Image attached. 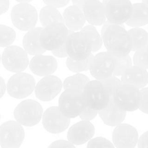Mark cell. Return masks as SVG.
Here are the masks:
<instances>
[{
    "mask_svg": "<svg viewBox=\"0 0 148 148\" xmlns=\"http://www.w3.org/2000/svg\"><path fill=\"white\" fill-rule=\"evenodd\" d=\"M101 36L107 52L114 57H124L132 51V38L121 25L110 24Z\"/></svg>",
    "mask_w": 148,
    "mask_h": 148,
    "instance_id": "1",
    "label": "cell"
},
{
    "mask_svg": "<svg viewBox=\"0 0 148 148\" xmlns=\"http://www.w3.org/2000/svg\"><path fill=\"white\" fill-rule=\"evenodd\" d=\"M109 94L100 80L88 82L82 90V99L85 106L95 111L103 109L110 101Z\"/></svg>",
    "mask_w": 148,
    "mask_h": 148,
    "instance_id": "2",
    "label": "cell"
},
{
    "mask_svg": "<svg viewBox=\"0 0 148 148\" xmlns=\"http://www.w3.org/2000/svg\"><path fill=\"white\" fill-rule=\"evenodd\" d=\"M112 99L121 109L125 111H134L139 109L140 106V90L121 82L114 90Z\"/></svg>",
    "mask_w": 148,
    "mask_h": 148,
    "instance_id": "3",
    "label": "cell"
},
{
    "mask_svg": "<svg viewBox=\"0 0 148 148\" xmlns=\"http://www.w3.org/2000/svg\"><path fill=\"white\" fill-rule=\"evenodd\" d=\"M68 56L76 61L84 60L92 54V44L88 36L81 31H69L65 42Z\"/></svg>",
    "mask_w": 148,
    "mask_h": 148,
    "instance_id": "4",
    "label": "cell"
},
{
    "mask_svg": "<svg viewBox=\"0 0 148 148\" xmlns=\"http://www.w3.org/2000/svg\"><path fill=\"white\" fill-rule=\"evenodd\" d=\"M69 33V30L64 23H51L42 29L40 43L46 51H53L64 44Z\"/></svg>",
    "mask_w": 148,
    "mask_h": 148,
    "instance_id": "5",
    "label": "cell"
},
{
    "mask_svg": "<svg viewBox=\"0 0 148 148\" xmlns=\"http://www.w3.org/2000/svg\"><path fill=\"white\" fill-rule=\"evenodd\" d=\"M43 111L41 105L37 101L28 99L22 101L14 110L16 121L25 127H33L40 122Z\"/></svg>",
    "mask_w": 148,
    "mask_h": 148,
    "instance_id": "6",
    "label": "cell"
},
{
    "mask_svg": "<svg viewBox=\"0 0 148 148\" xmlns=\"http://www.w3.org/2000/svg\"><path fill=\"white\" fill-rule=\"evenodd\" d=\"M38 18L36 7L29 3H19L12 9V22L14 27L22 31H28L36 27Z\"/></svg>",
    "mask_w": 148,
    "mask_h": 148,
    "instance_id": "7",
    "label": "cell"
},
{
    "mask_svg": "<svg viewBox=\"0 0 148 148\" xmlns=\"http://www.w3.org/2000/svg\"><path fill=\"white\" fill-rule=\"evenodd\" d=\"M35 78L25 72H17L9 79L6 85V90L9 95L16 99H22L29 96L34 91Z\"/></svg>",
    "mask_w": 148,
    "mask_h": 148,
    "instance_id": "8",
    "label": "cell"
},
{
    "mask_svg": "<svg viewBox=\"0 0 148 148\" xmlns=\"http://www.w3.org/2000/svg\"><path fill=\"white\" fill-rule=\"evenodd\" d=\"M59 108L64 116L69 119L79 116L85 107L82 99V91L78 90H65L59 99Z\"/></svg>",
    "mask_w": 148,
    "mask_h": 148,
    "instance_id": "9",
    "label": "cell"
},
{
    "mask_svg": "<svg viewBox=\"0 0 148 148\" xmlns=\"http://www.w3.org/2000/svg\"><path fill=\"white\" fill-rule=\"evenodd\" d=\"M106 20L111 24L122 25L131 17L133 4L130 0H103Z\"/></svg>",
    "mask_w": 148,
    "mask_h": 148,
    "instance_id": "10",
    "label": "cell"
},
{
    "mask_svg": "<svg viewBox=\"0 0 148 148\" xmlns=\"http://www.w3.org/2000/svg\"><path fill=\"white\" fill-rule=\"evenodd\" d=\"M1 61L7 70L14 73L23 72L29 65L27 52L17 46L6 47L1 56Z\"/></svg>",
    "mask_w": 148,
    "mask_h": 148,
    "instance_id": "11",
    "label": "cell"
},
{
    "mask_svg": "<svg viewBox=\"0 0 148 148\" xmlns=\"http://www.w3.org/2000/svg\"><path fill=\"white\" fill-rule=\"evenodd\" d=\"M25 139L23 126L16 121H8L0 126L1 148H19Z\"/></svg>",
    "mask_w": 148,
    "mask_h": 148,
    "instance_id": "12",
    "label": "cell"
},
{
    "mask_svg": "<svg viewBox=\"0 0 148 148\" xmlns=\"http://www.w3.org/2000/svg\"><path fill=\"white\" fill-rule=\"evenodd\" d=\"M114 69V56L106 51L98 53L93 56L89 70L95 79L101 80L112 76Z\"/></svg>",
    "mask_w": 148,
    "mask_h": 148,
    "instance_id": "13",
    "label": "cell"
},
{
    "mask_svg": "<svg viewBox=\"0 0 148 148\" xmlns=\"http://www.w3.org/2000/svg\"><path fill=\"white\" fill-rule=\"evenodd\" d=\"M42 123L43 128L49 133L59 134L63 132L70 124V119L64 116L59 107L51 106L43 114Z\"/></svg>",
    "mask_w": 148,
    "mask_h": 148,
    "instance_id": "14",
    "label": "cell"
},
{
    "mask_svg": "<svg viewBox=\"0 0 148 148\" xmlns=\"http://www.w3.org/2000/svg\"><path fill=\"white\" fill-rule=\"evenodd\" d=\"M62 82L54 75L45 76L35 86V93L38 99L51 101L54 99L62 89Z\"/></svg>",
    "mask_w": 148,
    "mask_h": 148,
    "instance_id": "15",
    "label": "cell"
},
{
    "mask_svg": "<svg viewBox=\"0 0 148 148\" xmlns=\"http://www.w3.org/2000/svg\"><path fill=\"white\" fill-rule=\"evenodd\" d=\"M112 140L116 148H134L139 140L138 132L130 124H120L113 131Z\"/></svg>",
    "mask_w": 148,
    "mask_h": 148,
    "instance_id": "16",
    "label": "cell"
},
{
    "mask_svg": "<svg viewBox=\"0 0 148 148\" xmlns=\"http://www.w3.org/2000/svg\"><path fill=\"white\" fill-rule=\"evenodd\" d=\"M95 134V127L89 121H81L69 128L67 133L68 141L75 145H83L90 140Z\"/></svg>",
    "mask_w": 148,
    "mask_h": 148,
    "instance_id": "17",
    "label": "cell"
},
{
    "mask_svg": "<svg viewBox=\"0 0 148 148\" xmlns=\"http://www.w3.org/2000/svg\"><path fill=\"white\" fill-rule=\"evenodd\" d=\"M28 66L33 74L45 77L54 73L57 69L58 64L53 56L38 54L32 58Z\"/></svg>",
    "mask_w": 148,
    "mask_h": 148,
    "instance_id": "18",
    "label": "cell"
},
{
    "mask_svg": "<svg viewBox=\"0 0 148 148\" xmlns=\"http://www.w3.org/2000/svg\"><path fill=\"white\" fill-rule=\"evenodd\" d=\"M87 22L92 25H102L106 21L103 4L99 0H88L82 8Z\"/></svg>",
    "mask_w": 148,
    "mask_h": 148,
    "instance_id": "19",
    "label": "cell"
},
{
    "mask_svg": "<svg viewBox=\"0 0 148 148\" xmlns=\"http://www.w3.org/2000/svg\"><path fill=\"white\" fill-rule=\"evenodd\" d=\"M98 115L104 124L110 127H116L124 121L127 111L119 108L111 98L107 106L98 111Z\"/></svg>",
    "mask_w": 148,
    "mask_h": 148,
    "instance_id": "20",
    "label": "cell"
},
{
    "mask_svg": "<svg viewBox=\"0 0 148 148\" xmlns=\"http://www.w3.org/2000/svg\"><path fill=\"white\" fill-rule=\"evenodd\" d=\"M121 76V82L133 85L140 90L148 84L147 71L135 65L126 69Z\"/></svg>",
    "mask_w": 148,
    "mask_h": 148,
    "instance_id": "21",
    "label": "cell"
},
{
    "mask_svg": "<svg viewBox=\"0 0 148 148\" xmlns=\"http://www.w3.org/2000/svg\"><path fill=\"white\" fill-rule=\"evenodd\" d=\"M64 23L72 32L79 31L85 24V17L82 9L75 5L69 6L63 13Z\"/></svg>",
    "mask_w": 148,
    "mask_h": 148,
    "instance_id": "22",
    "label": "cell"
},
{
    "mask_svg": "<svg viewBox=\"0 0 148 148\" xmlns=\"http://www.w3.org/2000/svg\"><path fill=\"white\" fill-rule=\"evenodd\" d=\"M42 29L40 27H33L28 30L23 37V48L28 54L36 56L43 54L46 51L40 43V34Z\"/></svg>",
    "mask_w": 148,
    "mask_h": 148,
    "instance_id": "23",
    "label": "cell"
},
{
    "mask_svg": "<svg viewBox=\"0 0 148 148\" xmlns=\"http://www.w3.org/2000/svg\"><path fill=\"white\" fill-rule=\"evenodd\" d=\"M126 24L132 27H140L148 25V7L144 3L133 4L131 17Z\"/></svg>",
    "mask_w": 148,
    "mask_h": 148,
    "instance_id": "24",
    "label": "cell"
},
{
    "mask_svg": "<svg viewBox=\"0 0 148 148\" xmlns=\"http://www.w3.org/2000/svg\"><path fill=\"white\" fill-rule=\"evenodd\" d=\"M39 20L43 27L51 23H64L63 16L59 12L57 8L48 5L45 6L40 10L39 13Z\"/></svg>",
    "mask_w": 148,
    "mask_h": 148,
    "instance_id": "25",
    "label": "cell"
},
{
    "mask_svg": "<svg viewBox=\"0 0 148 148\" xmlns=\"http://www.w3.org/2000/svg\"><path fill=\"white\" fill-rule=\"evenodd\" d=\"M132 41V51L148 46V32L141 27H133L128 30Z\"/></svg>",
    "mask_w": 148,
    "mask_h": 148,
    "instance_id": "26",
    "label": "cell"
},
{
    "mask_svg": "<svg viewBox=\"0 0 148 148\" xmlns=\"http://www.w3.org/2000/svg\"><path fill=\"white\" fill-rule=\"evenodd\" d=\"M90 82V79L85 75L76 74L72 76L68 77L62 83L64 90L74 89L82 91L85 85Z\"/></svg>",
    "mask_w": 148,
    "mask_h": 148,
    "instance_id": "27",
    "label": "cell"
},
{
    "mask_svg": "<svg viewBox=\"0 0 148 148\" xmlns=\"http://www.w3.org/2000/svg\"><path fill=\"white\" fill-rule=\"evenodd\" d=\"M79 31L85 33L90 39L92 44V52H96L101 49L103 45L102 37L98 33V30L94 27V25H89L84 26Z\"/></svg>",
    "mask_w": 148,
    "mask_h": 148,
    "instance_id": "28",
    "label": "cell"
},
{
    "mask_svg": "<svg viewBox=\"0 0 148 148\" xmlns=\"http://www.w3.org/2000/svg\"><path fill=\"white\" fill-rule=\"evenodd\" d=\"M93 56V55L91 54L87 59L80 61L74 60L71 58L67 57L66 62V66L71 72H75V73H79L81 72L88 71L89 70Z\"/></svg>",
    "mask_w": 148,
    "mask_h": 148,
    "instance_id": "29",
    "label": "cell"
},
{
    "mask_svg": "<svg viewBox=\"0 0 148 148\" xmlns=\"http://www.w3.org/2000/svg\"><path fill=\"white\" fill-rule=\"evenodd\" d=\"M16 38L15 31L12 27L0 25V47L11 46Z\"/></svg>",
    "mask_w": 148,
    "mask_h": 148,
    "instance_id": "30",
    "label": "cell"
},
{
    "mask_svg": "<svg viewBox=\"0 0 148 148\" xmlns=\"http://www.w3.org/2000/svg\"><path fill=\"white\" fill-rule=\"evenodd\" d=\"M115 59V69L113 75L116 77L121 76L123 72L132 66V60L130 55L124 57H114Z\"/></svg>",
    "mask_w": 148,
    "mask_h": 148,
    "instance_id": "31",
    "label": "cell"
},
{
    "mask_svg": "<svg viewBox=\"0 0 148 148\" xmlns=\"http://www.w3.org/2000/svg\"><path fill=\"white\" fill-rule=\"evenodd\" d=\"M132 62L135 66L148 69V46L136 51Z\"/></svg>",
    "mask_w": 148,
    "mask_h": 148,
    "instance_id": "32",
    "label": "cell"
},
{
    "mask_svg": "<svg viewBox=\"0 0 148 148\" xmlns=\"http://www.w3.org/2000/svg\"><path fill=\"white\" fill-rule=\"evenodd\" d=\"M100 81L103 84L106 90L108 91L111 98H112L113 93H114L116 87L121 82V81L119 78H117V77L114 76V75L105 78V79H101Z\"/></svg>",
    "mask_w": 148,
    "mask_h": 148,
    "instance_id": "33",
    "label": "cell"
},
{
    "mask_svg": "<svg viewBox=\"0 0 148 148\" xmlns=\"http://www.w3.org/2000/svg\"><path fill=\"white\" fill-rule=\"evenodd\" d=\"M87 148H115V146L106 138L98 137L89 140Z\"/></svg>",
    "mask_w": 148,
    "mask_h": 148,
    "instance_id": "34",
    "label": "cell"
},
{
    "mask_svg": "<svg viewBox=\"0 0 148 148\" xmlns=\"http://www.w3.org/2000/svg\"><path fill=\"white\" fill-rule=\"evenodd\" d=\"M139 109L144 114H148V88L140 90V103Z\"/></svg>",
    "mask_w": 148,
    "mask_h": 148,
    "instance_id": "35",
    "label": "cell"
},
{
    "mask_svg": "<svg viewBox=\"0 0 148 148\" xmlns=\"http://www.w3.org/2000/svg\"><path fill=\"white\" fill-rule=\"evenodd\" d=\"M98 114V111H95V110H92L91 108H88V106H85V107L84 108V109L82 110V112L80 113V114L79 115V118L81 119L83 121H91L93 119H95L96 117V116Z\"/></svg>",
    "mask_w": 148,
    "mask_h": 148,
    "instance_id": "36",
    "label": "cell"
},
{
    "mask_svg": "<svg viewBox=\"0 0 148 148\" xmlns=\"http://www.w3.org/2000/svg\"><path fill=\"white\" fill-rule=\"evenodd\" d=\"M48 148H76L75 145L66 140H56L52 143Z\"/></svg>",
    "mask_w": 148,
    "mask_h": 148,
    "instance_id": "37",
    "label": "cell"
},
{
    "mask_svg": "<svg viewBox=\"0 0 148 148\" xmlns=\"http://www.w3.org/2000/svg\"><path fill=\"white\" fill-rule=\"evenodd\" d=\"M70 0H43V2L48 6L55 7V8H62L67 5Z\"/></svg>",
    "mask_w": 148,
    "mask_h": 148,
    "instance_id": "38",
    "label": "cell"
},
{
    "mask_svg": "<svg viewBox=\"0 0 148 148\" xmlns=\"http://www.w3.org/2000/svg\"><path fill=\"white\" fill-rule=\"evenodd\" d=\"M52 53L54 56L59 58H66L68 57L67 53H66V48H65V43L62 45L61 47L58 48V49H54V50L51 51Z\"/></svg>",
    "mask_w": 148,
    "mask_h": 148,
    "instance_id": "39",
    "label": "cell"
},
{
    "mask_svg": "<svg viewBox=\"0 0 148 148\" xmlns=\"http://www.w3.org/2000/svg\"><path fill=\"white\" fill-rule=\"evenodd\" d=\"M138 148H148V131L143 133L137 142Z\"/></svg>",
    "mask_w": 148,
    "mask_h": 148,
    "instance_id": "40",
    "label": "cell"
},
{
    "mask_svg": "<svg viewBox=\"0 0 148 148\" xmlns=\"http://www.w3.org/2000/svg\"><path fill=\"white\" fill-rule=\"evenodd\" d=\"M10 7V0H0V15L7 12Z\"/></svg>",
    "mask_w": 148,
    "mask_h": 148,
    "instance_id": "41",
    "label": "cell"
},
{
    "mask_svg": "<svg viewBox=\"0 0 148 148\" xmlns=\"http://www.w3.org/2000/svg\"><path fill=\"white\" fill-rule=\"evenodd\" d=\"M6 92V84L4 79L0 76V98L4 96Z\"/></svg>",
    "mask_w": 148,
    "mask_h": 148,
    "instance_id": "42",
    "label": "cell"
},
{
    "mask_svg": "<svg viewBox=\"0 0 148 148\" xmlns=\"http://www.w3.org/2000/svg\"><path fill=\"white\" fill-rule=\"evenodd\" d=\"M87 1H88V0H72L74 5L77 6V7H78L80 9L82 8V6Z\"/></svg>",
    "mask_w": 148,
    "mask_h": 148,
    "instance_id": "43",
    "label": "cell"
},
{
    "mask_svg": "<svg viewBox=\"0 0 148 148\" xmlns=\"http://www.w3.org/2000/svg\"><path fill=\"white\" fill-rule=\"evenodd\" d=\"M16 1L20 3H29L33 1V0H16Z\"/></svg>",
    "mask_w": 148,
    "mask_h": 148,
    "instance_id": "44",
    "label": "cell"
},
{
    "mask_svg": "<svg viewBox=\"0 0 148 148\" xmlns=\"http://www.w3.org/2000/svg\"><path fill=\"white\" fill-rule=\"evenodd\" d=\"M143 3H144L146 6L148 7V0H143Z\"/></svg>",
    "mask_w": 148,
    "mask_h": 148,
    "instance_id": "45",
    "label": "cell"
},
{
    "mask_svg": "<svg viewBox=\"0 0 148 148\" xmlns=\"http://www.w3.org/2000/svg\"><path fill=\"white\" fill-rule=\"evenodd\" d=\"M1 54H0V62H1Z\"/></svg>",
    "mask_w": 148,
    "mask_h": 148,
    "instance_id": "46",
    "label": "cell"
},
{
    "mask_svg": "<svg viewBox=\"0 0 148 148\" xmlns=\"http://www.w3.org/2000/svg\"><path fill=\"white\" fill-rule=\"evenodd\" d=\"M0 119H1V114H0Z\"/></svg>",
    "mask_w": 148,
    "mask_h": 148,
    "instance_id": "47",
    "label": "cell"
},
{
    "mask_svg": "<svg viewBox=\"0 0 148 148\" xmlns=\"http://www.w3.org/2000/svg\"><path fill=\"white\" fill-rule=\"evenodd\" d=\"M147 29H148V27H147Z\"/></svg>",
    "mask_w": 148,
    "mask_h": 148,
    "instance_id": "48",
    "label": "cell"
}]
</instances>
